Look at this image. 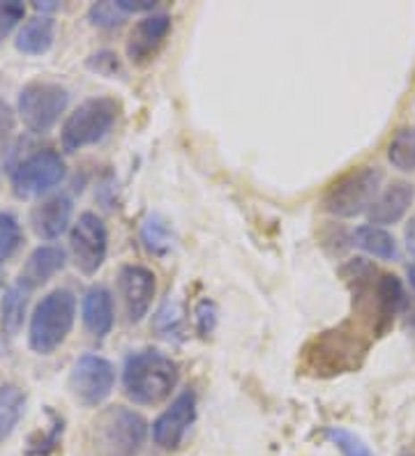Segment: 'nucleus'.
Listing matches in <instances>:
<instances>
[{
    "label": "nucleus",
    "mask_w": 415,
    "mask_h": 456,
    "mask_svg": "<svg viewBox=\"0 0 415 456\" xmlns=\"http://www.w3.org/2000/svg\"><path fill=\"white\" fill-rule=\"evenodd\" d=\"M180 369L169 355L153 348L137 351L125 360L122 387L137 406H160L176 390Z\"/></svg>",
    "instance_id": "obj_1"
},
{
    "label": "nucleus",
    "mask_w": 415,
    "mask_h": 456,
    "mask_svg": "<svg viewBox=\"0 0 415 456\" xmlns=\"http://www.w3.org/2000/svg\"><path fill=\"white\" fill-rule=\"evenodd\" d=\"M77 321V295L70 289L46 293L33 309L28 325V346L37 355H51L67 341Z\"/></svg>",
    "instance_id": "obj_2"
},
{
    "label": "nucleus",
    "mask_w": 415,
    "mask_h": 456,
    "mask_svg": "<svg viewBox=\"0 0 415 456\" xmlns=\"http://www.w3.org/2000/svg\"><path fill=\"white\" fill-rule=\"evenodd\" d=\"M367 341L349 325L316 334L304 348V367L316 376H339L362 364Z\"/></svg>",
    "instance_id": "obj_3"
},
{
    "label": "nucleus",
    "mask_w": 415,
    "mask_h": 456,
    "mask_svg": "<svg viewBox=\"0 0 415 456\" xmlns=\"http://www.w3.org/2000/svg\"><path fill=\"white\" fill-rule=\"evenodd\" d=\"M145 440L148 422L132 408H104L93 424L95 456H138Z\"/></svg>",
    "instance_id": "obj_4"
},
{
    "label": "nucleus",
    "mask_w": 415,
    "mask_h": 456,
    "mask_svg": "<svg viewBox=\"0 0 415 456\" xmlns=\"http://www.w3.org/2000/svg\"><path fill=\"white\" fill-rule=\"evenodd\" d=\"M120 116V102L113 97H90L65 118L61 145L65 152H77L100 143L111 134Z\"/></svg>",
    "instance_id": "obj_5"
},
{
    "label": "nucleus",
    "mask_w": 415,
    "mask_h": 456,
    "mask_svg": "<svg viewBox=\"0 0 415 456\" xmlns=\"http://www.w3.org/2000/svg\"><path fill=\"white\" fill-rule=\"evenodd\" d=\"M383 171L378 167H360L332 183L323 196V210L332 217L351 219L358 217L371 208L381 194Z\"/></svg>",
    "instance_id": "obj_6"
},
{
    "label": "nucleus",
    "mask_w": 415,
    "mask_h": 456,
    "mask_svg": "<svg viewBox=\"0 0 415 456\" xmlns=\"http://www.w3.org/2000/svg\"><path fill=\"white\" fill-rule=\"evenodd\" d=\"M70 106V93L65 86L54 81H33L23 86L17 100V113L23 127L33 134H49L61 123Z\"/></svg>",
    "instance_id": "obj_7"
},
{
    "label": "nucleus",
    "mask_w": 415,
    "mask_h": 456,
    "mask_svg": "<svg viewBox=\"0 0 415 456\" xmlns=\"http://www.w3.org/2000/svg\"><path fill=\"white\" fill-rule=\"evenodd\" d=\"M67 164L61 152L42 148L21 159L17 167L12 168L10 183L12 191L17 199H35V196L49 194L54 187L65 180Z\"/></svg>",
    "instance_id": "obj_8"
},
{
    "label": "nucleus",
    "mask_w": 415,
    "mask_h": 456,
    "mask_svg": "<svg viewBox=\"0 0 415 456\" xmlns=\"http://www.w3.org/2000/svg\"><path fill=\"white\" fill-rule=\"evenodd\" d=\"M70 251L77 270L86 277H93L102 270L109 256V231L100 215L83 212L70 231Z\"/></svg>",
    "instance_id": "obj_9"
},
{
    "label": "nucleus",
    "mask_w": 415,
    "mask_h": 456,
    "mask_svg": "<svg viewBox=\"0 0 415 456\" xmlns=\"http://www.w3.org/2000/svg\"><path fill=\"white\" fill-rule=\"evenodd\" d=\"M70 392L86 408L102 406L116 387V369L106 357L86 353L70 371Z\"/></svg>",
    "instance_id": "obj_10"
},
{
    "label": "nucleus",
    "mask_w": 415,
    "mask_h": 456,
    "mask_svg": "<svg viewBox=\"0 0 415 456\" xmlns=\"http://www.w3.org/2000/svg\"><path fill=\"white\" fill-rule=\"evenodd\" d=\"M118 293L122 297L129 323H141L148 316L157 293L155 273L145 265H122L118 273Z\"/></svg>",
    "instance_id": "obj_11"
},
{
    "label": "nucleus",
    "mask_w": 415,
    "mask_h": 456,
    "mask_svg": "<svg viewBox=\"0 0 415 456\" xmlns=\"http://www.w3.org/2000/svg\"><path fill=\"white\" fill-rule=\"evenodd\" d=\"M196 422V395L185 390L171 401V406L153 422V440L166 452H173L183 445L185 436Z\"/></svg>",
    "instance_id": "obj_12"
},
{
    "label": "nucleus",
    "mask_w": 415,
    "mask_h": 456,
    "mask_svg": "<svg viewBox=\"0 0 415 456\" xmlns=\"http://www.w3.org/2000/svg\"><path fill=\"white\" fill-rule=\"evenodd\" d=\"M171 33V17L166 12H153L141 21L134 23L128 37V58L134 65H145L160 53L166 37Z\"/></svg>",
    "instance_id": "obj_13"
},
{
    "label": "nucleus",
    "mask_w": 415,
    "mask_h": 456,
    "mask_svg": "<svg viewBox=\"0 0 415 456\" xmlns=\"http://www.w3.org/2000/svg\"><path fill=\"white\" fill-rule=\"evenodd\" d=\"M406 289L397 274L381 273L374 289V302H371V328L381 337L393 328L394 318L404 312L406 306Z\"/></svg>",
    "instance_id": "obj_14"
},
{
    "label": "nucleus",
    "mask_w": 415,
    "mask_h": 456,
    "mask_svg": "<svg viewBox=\"0 0 415 456\" xmlns=\"http://www.w3.org/2000/svg\"><path fill=\"white\" fill-rule=\"evenodd\" d=\"M74 203L70 196L54 194L49 199L39 200L30 212V224L37 238L58 240L72 224Z\"/></svg>",
    "instance_id": "obj_15"
},
{
    "label": "nucleus",
    "mask_w": 415,
    "mask_h": 456,
    "mask_svg": "<svg viewBox=\"0 0 415 456\" xmlns=\"http://www.w3.org/2000/svg\"><path fill=\"white\" fill-rule=\"evenodd\" d=\"M413 200L415 190L411 183L397 180V183L387 184L386 190L377 196V200L371 203L369 210H367L369 224L386 228L402 222L406 217V212L411 210V206H413Z\"/></svg>",
    "instance_id": "obj_16"
},
{
    "label": "nucleus",
    "mask_w": 415,
    "mask_h": 456,
    "mask_svg": "<svg viewBox=\"0 0 415 456\" xmlns=\"http://www.w3.org/2000/svg\"><path fill=\"white\" fill-rule=\"evenodd\" d=\"M83 328L93 334L95 339H104L113 330L116 312H113V295L106 286H90L81 300Z\"/></svg>",
    "instance_id": "obj_17"
},
{
    "label": "nucleus",
    "mask_w": 415,
    "mask_h": 456,
    "mask_svg": "<svg viewBox=\"0 0 415 456\" xmlns=\"http://www.w3.org/2000/svg\"><path fill=\"white\" fill-rule=\"evenodd\" d=\"M67 263V251L58 245H42L28 256L26 265H23L19 281L26 289L35 290L37 286L46 284L49 279L61 273Z\"/></svg>",
    "instance_id": "obj_18"
},
{
    "label": "nucleus",
    "mask_w": 415,
    "mask_h": 456,
    "mask_svg": "<svg viewBox=\"0 0 415 456\" xmlns=\"http://www.w3.org/2000/svg\"><path fill=\"white\" fill-rule=\"evenodd\" d=\"M55 39V21L49 14H35L33 19H28L19 30L14 46L17 51L26 53V56H42L54 46Z\"/></svg>",
    "instance_id": "obj_19"
},
{
    "label": "nucleus",
    "mask_w": 415,
    "mask_h": 456,
    "mask_svg": "<svg viewBox=\"0 0 415 456\" xmlns=\"http://www.w3.org/2000/svg\"><path fill=\"white\" fill-rule=\"evenodd\" d=\"M33 290L26 289L21 281L12 284L0 300V339H14L23 328L28 309V297Z\"/></svg>",
    "instance_id": "obj_20"
},
{
    "label": "nucleus",
    "mask_w": 415,
    "mask_h": 456,
    "mask_svg": "<svg viewBox=\"0 0 415 456\" xmlns=\"http://www.w3.org/2000/svg\"><path fill=\"white\" fill-rule=\"evenodd\" d=\"M351 245L378 261H397L399 258V247L393 233H387L386 228L374 226V224H362L355 228L351 235Z\"/></svg>",
    "instance_id": "obj_21"
},
{
    "label": "nucleus",
    "mask_w": 415,
    "mask_h": 456,
    "mask_svg": "<svg viewBox=\"0 0 415 456\" xmlns=\"http://www.w3.org/2000/svg\"><path fill=\"white\" fill-rule=\"evenodd\" d=\"M26 412V392L14 383L0 387V443H5Z\"/></svg>",
    "instance_id": "obj_22"
},
{
    "label": "nucleus",
    "mask_w": 415,
    "mask_h": 456,
    "mask_svg": "<svg viewBox=\"0 0 415 456\" xmlns=\"http://www.w3.org/2000/svg\"><path fill=\"white\" fill-rule=\"evenodd\" d=\"M153 325H155L157 334L164 337L169 341H178L183 337V328H185V312L180 302L169 297V300L162 302V306L157 309L155 318H153Z\"/></svg>",
    "instance_id": "obj_23"
},
{
    "label": "nucleus",
    "mask_w": 415,
    "mask_h": 456,
    "mask_svg": "<svg viewBox=\"0 0 415 456\" xmlns=\"http://www.w3.org/2000/svg\"><path fill=\"white\" fill-rule=\"evenodd\" d=\"M387 159L397 171H415V129H402V132L387 145Z\"/></svg>",
    "instance_id": "obj_24"
},
{
    "label": "nucleus",
    "mask_w": 415,
    "mask_h": 456,
    "mask_svg": "<svg viewBox=\"0 0 415 456\" xmlns=\"http://www.w3.org/2000/svg\"><path fill=\"white\" fill-rule=\"evenodd\" d=\"M141 240H144L145 249L153 254H166L173 245L171 228L166 226L164 219L160 215H150L141 226Z\"/></svg>",
    "instance_id": "obj_25"
},
{
    "label": "nucleus",
    "mask_w": 415,
    "mask_h": 456,
    "mask_svg": "<svg viewBox=\"0 0 415 456\" xmlns=\"http://www.w3.org/2000/svg\"><path fill=\"white\" fill-rule=\"evenodd\" d=\"M23 242V231L12 212L0 210V265L10 261Z\"/></svg>",
    "instance_id": "obj_26"
},
{
    "label": "nucleus",
    "mask_w": 415,
    "mask_h": 456,
    "mask_svg": "<svg viewBox=\"0 0 415 456\" xmlns=\"http://www.w3.org/2000/svg\"><path fill=\"white\" fill-rule=\"evenodd\" d=\"M326 438L330 440L332 445L337 447L344 456H374L365 440L360 438V436H355L353 431H349V428L330 427L326 431Z\"/></svg>",
    "instance_id": "obj_27"
},
{
    "label": "nucleus",
    "mask_w": 415,
    "mask_h": 456,
    "mask_svg": "<svg viewBox=\"0 0 415 456\" xmlns=\"http://www.w3.org/2000/svg\"><path fill=\"white\" fill-rule=\"evenodd\" d=\"M125 12L120 10V5H118V0H104V3H95V5H90L88 10V19L93 26H97V28H116V26H120L122 21H125Z\"/></svg>",
    "instance_id": "obj_28"
},
{
    "label": "nucleus",
    "mask_w": 415,
    "mask_h": 456,
    "mask_svg": "<svg viewBox=\"0 0 415 456\" xmlns=\"http://www.w3.org/2000/svg\"><path fill=\"white\" fill-rule=\"evenodd\" d=\"M51 418H54V424H51L49 431H45V434H37V438L30 440V447H28V456H49L51 452L58 447V443H61L62 438V419L58 418V415H54L51 412Z\"/></svg>",
    "instance_id": "obj_29"
},
{
    "label": "nucleus",
    "mask_w": 415,
    "mask_h": 456,
    "mask_svg": "<svg viewBox=\"0 0 415 456\" xmlns=\"http://www.w3.org/2000/svg\"><path fill=\"white\" fill-rule=\"evenodd\" d=\"M26 17V5L19 0H5L0 3V45L10 37L12 30L17 28L19 23Z\"/></svg>",
    "instance_id": "obj_30"
},
{
    "label": "nucleus",
    "mask_w": 415,
    "mask_h": 456,
    "mask_svg": "<svg viewBox=\"0 0 415 456\" xmlns=\"http://www.w3.org/2000/svg\"><path fill=\"white\" fill-rule=\"evenodd\" d=\"M14 125H17V118H14L12 106L0 97V159L10 151L12 136H14Z\"/></svg>",
    "instance_id": "obj_31"
},
{
    "label": "nucleus",
    "mask_w": 415,
    "mask_h": 456,
    "mask_svg": "<svg viewBox=\"0 0 415 456\" xmlns=\"http://www.w3.org/2000/svg\"><path fill=\"white\" fill-rule=\"evenodd\" d=\"M88 67L102 77H116L120 72V62L113 51H97L88 58Z\"/></svg>",
    "instance_id": "obj_32"
},
{
    "label": "nucleus",
    "mask_w": 415,
    "mask_h": 456,
    "mask_svg": "<svg viewBox=\"0 0 415 456\" xmlns=\"http://www.w3.org/2000/svg\"><path fill=\"white\" fill-rule=\"evenodd\" d=\"M194 314H196V330H199L203 337H208V334L217 328V316H220L217 305L212 300H201L199 305H196V312Z\"/></svg>",
    "instance_id": "obj_33"
},
{
    "label": "nucleus",
    "mask_w": 415,
    "mask_h": 456,
    "mask_svg": "<svg viewBox=\"0 0 415 456\" xmlns=\"http://www.w3.org/2000/svg\"><path fill=\"white\" fill-rule=\"evenodd\" d=\"M406 247H409V251L415 256V217L406 226Z\"/></svg>",
    "instance_id": "obj_34"
},
{
    "label": "nucleus",
    "mask_w": 415,
    "mask_h": 456,
    "mask_svg": "<svg viewBox=\"0 0 415 456\" xmlns=\"http://www.w3.org/2000/svg\"><path fill=\"white\" fill-rule=\"evenodd\" d=\"M409 281H411V289L415 290V263L409 265Z\"/></svg>",
    "instance_id": "obj_35"
},
{
    "label": "nucleus",
    "mask_w": 415,
    "mask_h": 456,
    "mask_svg": "<svg viewBox=\"0 0 415 456\" xmlns=\"http://www.w3.org/2000/svg\"><path fill=\"white\" fill-rule=\"evenodd\" d=\"M413 328H415V318H413Z\"/></svg>",
    "instance_id": "obj_36"
}]
</instances>
